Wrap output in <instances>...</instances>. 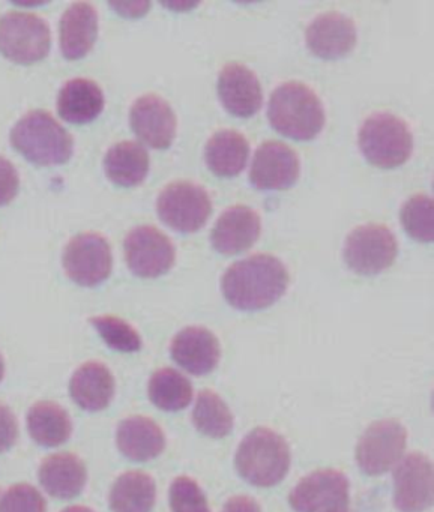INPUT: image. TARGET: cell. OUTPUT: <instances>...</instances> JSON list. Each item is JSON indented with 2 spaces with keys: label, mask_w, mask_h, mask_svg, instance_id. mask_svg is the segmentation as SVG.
<instances>
[{
  "label": "cell",
  "mask_w": 434,
  "mask_h": 512,
  "mask_svg": "<svg viewBox=\"0 0 434 512\" xmlns=\"http://www.w3.org/2000/svg\"><path fill=\"white\" fill-rule=\"evenodd\" d=\"M289 286L286 266L271 254L233 263L221 278L224 299L236 310L259 311L280 301Z\"/></svg>",
  "instance_id": "cell-1"
},
{
  "label": "cell",
  "mask_w": 434,
  "mask_h": 512,
  "mask_svg": "<svg viewBox=\"0 0 434 512\" xmlns=\"http://www.w3.org/2000/svg\"><path fill=\"white\" fill-rule=\"evenodd\" d=\"M271 127L281 136L298 142L316 139L325 125V109L313 89L298 80L281 83L268 104Z\"/></svg>",
  "instance_id": "cell-2"
},
{
  "label": "cell",
  "mask_w": 434,
  "mask_h": 512,
  "mask_svg": "<svg viewBox=\"0 0 434 512\" xmlns=\"http://www.w3.org/2000/svg\"><path fill=\"white\" fill-rule=\"evenodd\" d=\"M289 443L271 428L259 427L242 439L235 455L236 472L254 487L280 484L290 469Z\"/></svg>",
  "instance_id": "cell-3"
},
{
  "label": "cell",
  "mask_w": 434,
  "mask_h": 512,
  "mask_svg": "<svg viewBox=\"0 0 434 512\" xmlns=\"http://www.w3.org/2000/svg\"><path fill=\"white\" fill-rule=\"evenodd\" d=\"M10 139L14 149L37 166H62L73 157V137L44 110L26 113L14 125Z\"/></svg>",
  "instance_id": "cell-4"
},
{
  "label": "cell",
  "mask_w": 434,
  "mask_h": 512,
  "mask_svg": "<svg viewBox=\"0 0 434 512\" xmlns=\"http://www.w3.org/2000/svg\"><path fill=\"white\" fill-rule=\"evenodd\" d=\"M358 145L371 166L395 169L403 166L412 155V131L400 116L374 113L359 128Z\"/></svg>",
  "instance_id": "cell-5"
},
{
  "label": "cell",
  "mask_w": 434,
  "mask_h": 512,
  "mask_svg": "<svg viewBox=\"0 0 434 512\" xmlns=\"http://www.w3.org/2000/svg\"><path fill=\"white\" fill-rule=\"evenodd\" d=\"M52 34L43 17L10 11L0 17V53L19 65L43 61L50 52Z\"/></svg>",
  "instance_id": "cell-6"
},
{
  "label": "cell",
  "mask_w": 434,
  "mask_h": 512,
  "mask_svg": "<svg viewBox=\"0 0 434 512\" xmlns=\"http://www.w3.org/2000/svg\"><path fill=\"white\" fill-rule=\"evenodd\" d=\"M397 254V239L383 224L368 223L356 227L344 242V262L355 274L364 277H374L391 268Z\"/></svg>",
  "instance_id": "cell-7"
},
{
  "label": "cell",
  "mask_w": 434,
  "mask_h": 512,
  "mask_svg": "<svg viewBox=\"0 0 434 512\" xmlns=\"http://www.w3.org/2000/svg\"><path fill=\"white\" fill-rule=\"evenodd\" d=\"M157 212L160 220L175 232L196 233L211 217L212 200L202 185L173 182L158 196Z\"/></svg>",
  "instance_id": "cell-8"
},
{
  "label": "cell",
  "mask_w": 434,
  "mask_h": 512,
  "mask_svg": "<svg viewBox=\"0 0 434 512\" xmlns=\"http://www.w3.org/2000/svg\"><path fill=\"white\" fill-rule=\"evenodd\" d=\"M407 445V430L397 419H380L368 425L356 445V463L368 476L389 472L400 463Z\"/></svg>",
  "instance_id": "cell-9"
},
{
  "label": "cell",
  "mask_w": 434,
  "mask_h": 512,
  "mask_svg": "<svg viewBox=\"0 0 434 512\" xmlns=\"http://www.w3.org/2000/svg\"><path fill=\"white\" fill-rule=\"evenodd\" d=\"M62 265L68 278L79 286H100L112 274V247L100 233H80L65 247Z\"/></svg>",
  "instance_id": "cell-10"
},
{
  "label": "cell",
  "mask_w": 434,
  "mask_h": 512,
  "mask_svg": "<svg viewBox=\"0 0 434 512\" xmlns=\"http://www.w3.org/2000/svg\"><path fill=\"white\" fill-rule=\"evenodd\" d=\"M125 262L136 277L158 278L167 274L176 262L173 242L157 227L137 226L124 242Z\"/></svg>",
  "instance_id": "cell-11"
},
{
  "label": "cell",
  "mask_w": 434,
  "mask_h": 512,
  "mask_svg": "<svg viewBox=\"0 0 434 512\" xmlns=\"http://www.w3.org/2000/svg\"><path fill=\"white\" fill-rule=\"evenodd\" d=\"M350 484L337 469H320L304 476L289 494L295 512H323L349 505Z\"/></svg>",
  "instance_id": "cell-12"
},
{
  "label": "cell",
  "mask_w": 434,
  "mask_h": 512,
  "mask_svg": "<svg viewBox=\"0 0 434 512\" xmlns=\"http://www.w3.org/2000/svg\"><path fill=\"white\" fill-rule=\"evenodd\" d=\"M130 125L143 145L164 151L175 142L178 118L164 98L146 94L137 98L131 106Z\"/></svg>",
  "instance_id": "cell-13"
},
{
  "label": "cell",
  "mask_w": 434,
  "mask_h": 512,
  "mask_svg": "<svg viewBox=\"0 0 434 512\" xmlns=\"http://www.w3.org/2000/svg\"><path fill=\"white\" fill-rule=\"evenodd\" d=\"M394 505L400 512H424L433 506V461L413 452L394 472Z\"/></svg>",
  "instance_id": "cell-14"
},
{
  "label": "cell",
  "mask_w": 434,
  "mask_h": 512,
  "mask_svg": "<svg viewBox=\"0 0 434 512\" xmlns=\"http://www.w3.org/2000/svg\"><path fill=\"white\" fill-rule=\"evenodd\" d=\"M301 163L295 149L277 140L257 148L250 169V182L257 190H287L298 181Z\"/></svg>",
  "instance_id": "cell-15"
},
{
  "label": "cell",
  "mask_w": 434,
  "mask_h": 512,
  "mask_svg": "<svg viewBox=\"0 0 434 512\" xmlns=\"http://www.w3.org/2000/svg\"><path fill=\"white\" fill-rule=\"evenodd\" d=\"M356 40L355 22L337 11L320 14L305 31L308 50L325 61H337L349 55L355 49Z\"/></svg>",
  "instance_id": "cell-16"
},
{
  "label": "cell",
  "mask_w": 434,
  "mask_h": 512,
  "mask_svg": "<svg viewBox=\"0 0 434 512\" xmlns=\"http://www.w3.org/2000/svg\"><path fill=\"white\" fill-rule=\"evenodd\" d=\"M170 355L187 373L193 376H206L220 364V341L208 328L188 326L173 338Z\"/></svg>",
  "instance_id": "cell-17"
},
{
  "label": "cell",
  "mask_w": 434,
  "mask_h": 512,
  "mask_svg": "<svg viewBox=\"0 0 434 512\" xmlns=\"http://www.w3.org/2000/svg\"><path fill=\"white\" fill-rule=\"evenodd\" d=\"M217 92L224 109L236 118H251L262 109V85L247 65L227 64L218 76Z\"/></svg>",
  "instance_id": "cell-18"
},
{
  "label": "cell",
  "mask_w": 434,
  "mask_h": 512,
  "mask_svg": "<svg viewBox=\"0 0 434 512\" xmlns=\"http://www.w3.org/2000/svg\"><path fill=\"white\" fill-rule=\"evenodd\" d=\"M262 232L260 215L245 205L226 209L211 232V244L221 256H236L250 250Z\"/></svg>",
  "instance_id": "cell-19"
},
{
  "label": "cell",
  "mask_w": 434,
  "mask_h": 512,
  "mask_svg": "<svg viewBox=\"0 0 434 512\" xmlns=\"http://www.w3.org/2000/svg\"><path fill=\"white\" fill-rule=\"evenodd\" d=\"M41 487L55 499H76L85 490L88 469L85 461L70 452H58L44 458L38 470Z\"/></svg>",
  "instance_id": "cell-20"
},
{
  "label": "cell",
  "mask_w": 434,
  "mask_h": 512,
  "mask_svg": "<svg viewBox=\"0 0 434 512\" xmlns=\"http://www.w3.org/2000/svg\"><path fill=\"white\" fill-rule=\"evenodd\" d=\"M116 382L103 362L89 361L74 371L70 380V397L86 412H101L115 398Z\"/></svg>",
  "instance_id": "cell-21"
},
{
  "label": "cell",
  "mask_w": 434,
  "mask_h": 512,
  "mask_svg": "<svg viewBox=\"0 0 434 512\" xmlns=\"http://www.w3.org/2000/svg\"><path fill=\"white\" fill-rule=\"evenodd\" d=\"M116 445L128 460L148 463L166 448V436L154 419L146 416H128L119 422Z\"/></svg>",
  "instance_id": "cell-22"
},
{
  "label": "cell",
  "mask_w": 434,
  "mask_h": 512,
  "mask_svg": "<svg viewBox=\"0 0 434 512\" xmlns=\"http://www.w3.org/2000/svg\"><path fill=\"white\" fill-rule=\"evenodd\" d=\"M98 37V13L88 2L71 5L59 25V43L62 55L68 61H79L88 56Z\"/></svg>",
  "instance_id": "cell-23"
},
{
  "label": "cell",
  "mask_w": 434,
  "mask_h": 512,
  "mask_svg": "<svg viewBox=\"0 0 434 512\" xmlns=\"http://www.w3.org/2000/svg\"><path fill=\"white\" fill-rule=\"evenodd\" d=\"M106 106L103 89L91 79H73L59 91L56 109L68 124L94 122Z\"/></svg>",
  "instance_id": "cell-24"
},
{
  "label": "cell",
  "mask_w": 434,
  "mask_h": 512,
  "mask_svg": "<svg viewBox=\"0 0 434 512\" xmlns=\"http://www.w3.org/2000/svg\"><path fill=\"white\" fill-rule=\"evenodd\" d=\"M250 143L236 130H218L205 146V163L218 178H235L247 166Z\"/></svg>",
  "instance_id": "cell-25"
},
{
  "label": "cell",
  "mask_w": 434,
  "mask_h": 512,
  "mask_svg": "<svg viewBox=\"0 0 434 512\" xmlns=\"http://www.w3.org/2000/svg\"><path fill=\"white\" fill-rule=\"evenodd\" d=\"M151 160L148 151L140 143L124 140L116 143L104 157V172L107 178L122 188H133L142 184L149 173Z\"/></svg>",
  "instance_id": "cell-26"
},
{
  "label": "cell",
  "mask_w": 434,
  "mask_h": 512,
  "mask_svg": "<svg viewBox=\"0 0 434 512\" xmlns=\"http://www.w3.org/2000/svg\"><path fill=\"white\" fill-rule=\"evenodd\" d=\"M26 425L32 440L44 448H58L73 434L70 413L53 401L35 403L26 416Z\"/></svg>",
  "instance_id": "cell-27"
},
{
  "label": "cell",
  "mask_w": 434,
  "mask_h": 512,
  "mask_svg": "<svg viewBox=\"0 0 434 512\" xmlns=\"http://www.w3.org/2000/svg\"><path fill=\"white\" fill-rule=\"evenodd\" d=\"M157 500V484L140 470L122 473L109 494L112 512H151Z\"/></svg>",
  "instance_id": "cell-28"
},
{
  "label": "cell",
  "mask_w": 434,
  "mask_h": 512,
  "mask_svg": "<svg viewBox=\"0 0 434 512\" xmlns=\"http://www.w3.org/2000/svg\"><path fill=\"white\" fill-rule=\"evenodd\" d=\"M149 400L164 412L187 409L193 400V385L175 368H161L152 374L148 386Z\"/></svg>",
  "instance_id": "cell-29"
},
{
  "label": "cell",
  "mask_w": 434,
  "mask_h": 512,
  "mask_svg": "<svg viewBox=\"0 0 434 512\" xmlns=\"http://www.w3.org/2000/svg\"><path fill=\"white\" fill-rule=\"evenodd\" d=\"M191 419L197 431L211 439H223L229 436L235 424L232 410L227 406L226 401L211 389L200 392L194 404Z\"/></svg>",
  "instance_id": "cell-30"
},
{
  "label": "cell",
  "mask_w": 434,
  "mask_h": 512,
  "mask_svg": "<svg viewBox=\"0 0 434 512\" xmlns=\"http://www.w3.org/2000/svg\"><path fill=\"white\" fill-rule=\"evenodd\" d=\"M434 203L427 194H415L401 206L400 220L410 238L424 244L434 239Z\"/></svg>",
  "instance_id": "cell-31"
},
{
  "label": "cell",
  "mask_w": 434,
  "mask_h": 512,
  "mask_svg": "<svg viewBox=\"0 0 434 512\" xmlns=\"http://www.w3.org/2000/svg\"><path fill=\"white\" fill-rule=\"evenodd\" d=\"M89 323L97 329L100 337L110 349L121 353H136L143 347L139 332L127 322L116 316H95Z\"/></svg>",
  "instance_id": "cell-32"
},
{
  "label": "cell",
  "mask_w": 434,
  "mask_h": 512,
  "mask_svg": "<svg viewBox=\"0 0 434 512\" xmlns=\"http://www.w3.org/2000/svg\"><path fill=\"white\" fill-rule=\"evenodd\" d=\"M169 505L172 512H211L202 488L188 476H179L170 485Z\"/></svg>",
  "instance_id": "cell-33"
},
{
  "label": "cell",
  "mask_w": 434,
  "mask_h": 512,
  "mask_svg": "<svg viewBox=\"0 0 434 512\" xmlns=\"http://www.w3.org/2000/svg\"><path fill=\"white\" fill-rule=\"evenodd\" d=\"M47 502L38 488L28 482L14 484L0 497V512H46Z\"/></svg>",
  "instance_id": "cell-34"
},
{
  "label": "cell",
  "mask_w": 434,
  "mask_h": 512,
  "mask_svg": "<svg viewBox=\"0 0 434 512\" xmlns=\"http://www.w3.org/2000/svg\"><path fill=\"white\" fill-rule=\"evenodd\" d=\"M20 190V176L16 167L0 155V206H7L16 199Z\"/></svg>",
  "instance_id": "cell-35"
},
{
  "label": "cell",
  "mask_w": 434,
  "mask_h": 512,
  "mask_svg": "<svg viewBox=\"0 0 434 512\" xmlns=\"http://www.w3.org/2000/svg\"><path fill=\"white\" fill-rule=\"evenodd\" d=\"M19 439V421L7 404L0 403V454L10 451Z\"/></svg>",
  "instance_id": "cell-36"
},
{
  "label": "cell",
  "mask_w": 434,
  "mask_h": 512,
  "mask_svg": "<svg viewBox=\"0 0 434 512\" xmlns=\"http://www.w3.org/2000/svg\"><path fill=\"white\" fill-rule=\"evenodd\" d=\"M221 512H262V508L253 497L233 496L224 503Z\"/></svg>",
  "instance_id": "cell-37"
},
{
  "label": "cell",
  "mask_w": 434,
  "mask_h": 512,
  "mask_svg": "<svg viewBox=\"0 0 434 512\" xmlns=\"http://www.w3.org/2000/svg\"><path fill=\"white\" fill-rule=\"evenodd\" d=\"M110 7L125 17H142L148 13L151 4L149 2H133V4H112Z\"/></svg>",
  "instance_id": "cell-38"
},
{
  "label": "cell",
  "mask_w": 434,
  "mask_h": 512,
  "mask_svg": "<svg viewBox=\"0 0 434 512\" xmlns=\"http://www.w3.org/2000/svg\"><path fill=\"white\" fill-rule=\"evenodd\" d=\"M163 7L173 11H188L199 7V4H190V2H179V4L178 2H169V4H163Z\"/></svg>",
  "instance_id": "cell-39"
},
{
  "label": "cell",
  "mask_w": 434,
  "mask_h": 512,
  "mask_svg": "<svg viewBox=\"0 0 434 512\" xmlns=\"http://www.w3.org/2000/svg\"><path fill=\"white\" fill-rule=\"evenodd\" d=\"M62 512H95L92 511L91 508H88V506H82V505H74L70 506V508L64 509Z\"/></svg>",
  "instance_id": "cell-40"
},
{
  "label": "cell",
  "mask_w": 434,
  "mask_h": 512,
  "mask_svg": "<svg viewBox=\"0 0 434 512\" xmlns=\"http://www.w3.org/2000/svg\"><path fill=\"white\" fill-rule=\"evenodd\" d=\"M5 376V361L4 356H2V353H0V382H2V379H4Z\"/></svg>",
  "instance_id": "cell-41"
},
{
  "label": "cell",
  "mask_w": 434,
  "mask_h": 512,
  "mask_svg": "<svg viewBox=\"0 0 434 512\" xmlns=\"http://www.w3.org/2000/svg\"><path fill=\"white\" fill-rule=\"evenodd\" d=\"M323 512H347L346 508H334V509H328V511Z\"/></svg>",
  "instance_id": "cell-42"
}]
</instances>
